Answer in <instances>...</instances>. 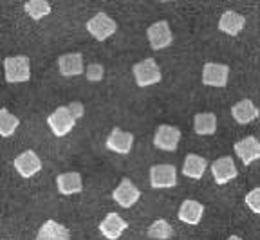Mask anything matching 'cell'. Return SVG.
<instances>
[{
  "instance_id": "30bf717a",
  "label": "cell",
  "mask_w": 260,
  "mask_h": 240,
  "mask_svg": "<svg viewBox=\"0 0 260 240\" xmlns=\"http://www.w3.org/2000/svg\"><path fill=\"white\" fill-rule=\"evenodd\" d=\"M112 199L116 200V204H119L121 208H132L139 199H141V191L130 179H121V183L118 184V188L112 191Z\"/></svg>"
},
{
  "instance_id": "ffe728a7",
  "label": "cell",
  "mask_w": 260,
  "mask_h": 240,
  "mask_svg": "<svg viewBox=\"0 0 260 240\" xmlns=\"http://www.w3.org/2000/svg\"><path fill=\"white\" fill-rule=\"evenodd\" d=\"M71 231L65 226L58 224L56 220H47L44 222L40 229H38L37 240H69Z\"/></svg>"
},
{
  "instance_id": "4316f807",
  "label": "cell",
  "mask_w": 260,
  "mask_h": 240,
  "mask_svg": "<svg viewBox=\"0 0 260 240\" xmlns=\"http://www.w3.org/2000/svg\"><path fill=\"white\" fill-rule=\"evenodd\" d=\"M103 74H105V69H103V65H100V63H90L85 71V76L89 82H102Z\"/></svg>"
},
{
  "instance_id": "d4e9b609",
  "label": "cell",
  "mask_w": 260,
  "mask_h": 240,
  "mask_svg": "<svg viewBox=\"0 0 260 240\" xmlns=\"http://www.w3.org/2000/svg\"><path fill=\"white\" fill-rule=\"evenodd\" d=\"M174 235V228L167 222L165 219H157L150 224L148 228V236L155 240H168L170 236Z\"/></svg>"
},
{
  "instance_id": "7a4b0ae2",
  "label": "cell",
  "mask_w": 260,
  "mask_h": 240,
  "mask_svg": "<svg viewBox=\"0 0 260 240\" xmlns=\"http://www.w3.org/2000/svg\"><path fill=\"white\" fill-rule=\"evenodd\" d=\"M6 80L9 83H24L31 78V63L27 56H9L4 60Z\"/></svg>"
},
{
  "instance_id": "e0dca14e",
  "label": "cell",
  "mask_w": 260,
  "mask_h": 240,
  "mask_svg": "<svg viewBox=\"0 0 260 240\" xmlns=\"http://www.w3.org/2000/svg\"><path fill=\"white\" fill-rule=\"evenodd\" d=\"M232 116L239 125H248V123L258 119L260 110H258V107L251 101V99L246 98V99L237 101L235 105L232 107Z\"/></svg>"
},
{
  "instance_id": "9c48e42d",
  "label": "cell",
  "mask_w": 260,
  "mask_h": 240,
  "mask_svg": "<svg viewBox=\"0 0 260 240\" xmlns=\"http://www.w3.org/2000/svg\"><path fill=\"white\" fill-rule=\"evenodd\" d=\"M230 80V67L226 63L208 61L203 67V85L206 87H226Z\"/></svg>"
},
{
  "instance_id": "603a6c76",
  "label": "cell",
  "mask_w": 260,
  "mask_h": 240,
  "mask_svg": "<svg viewBox=\"0 0 260 240\" xmlns=\"http://www.w3.org/2000/svg\"><path fill=\"white\" fill-rule=\"evenodd\" d=\"M18 125H20V119L13 116L8 109H0V135L2 138H9L15 134Z\"/></svg>"
},
{
  "instance_id": "7c38bea8",
  "label": "cell",
  "mask_w": 260,
  "mask_h": 240,
  "mask_svg": "<svg viewBox=\"0 0 260 240\" xmlns=\"http://www.w3.org/2000/svg\"><path fill=\"white\" fill-rule=\"evenodd\" d=\"M13 164H15V170L18 172L24 179H29V177H32V175L42 170L40 157L32 150H25L24 154H20L13 161Z\"/></svg>"
},
{
  "instance_id": "4fadbf2b",
  "label": "cell",
  "mask_w": 260,
  "mask_h": 240,
  "mask_svg": "<svg viewBox=\"0 0 260 240\" xmlns=\"http://www.w3.org/2000/svg\"><path fill=\"white\" fill-rule=\"evenodd\" d=\"M128 228V222L118 213H109L100 224V231L107 240H118Z\"/></svg>"
},
{
  "instance_id": "cb8c5ba5",
  "label": "cell",
  "mask_w": 260,
  "mask_h": 240,
  "mask_svg": "<svg viewBox=\"0 0 260 240\" xmlns=\"http://www.w3.org/2000/svg\"><path fill=\"white\" fill-rule=\"evenodd\" d=\"M24 9L32 20H40L51 13V4L45 0H29L24 4Z\"/></svg>"
},
{
  "instance_id": "5bb4252c",
  "label": "cell",
  "mask_w": 260,
  "mask_h": 240,
  "mask_svg": "<svg viewBox=\"0 0 260 240\" xmlns=\"http://www.w3.org/2000/svg\"><path fill=\"white\" fill-rule=\"evenodd\" d=\"M132 145H134V135L130 134V132L121 130L118 126L107 138V148L116 152V154H121V155L128 154L132 150Z\"/></svg>"
},
{
  "instance_id": "8fae6325",
  "label": "cell",
  "mask_w": 260,
  "mask_h": 240,
  "mask_svg": "<svg viewBox=\"0 0 260 240\" xmlns=\"http://www.w3.org/2000/svg\"><path fill=\"white\" fill-rule=\"evenodd\" d=\"M233 150H235L237 157L248 166L253 161L260 159V141L255 135H248V138L237 141L235 145H233Z\"/></svg>"
},
{
  "instance_id": "44dd1931",
  "label": "cell",
  "mask_w": 260,
  "mask_h": 240,
  "mask_svg": "<svg viewBox=\"0 0 260 240\" xmlns=\"http://www.w3.org/2000/svg\"><path fill=\"white\" fill-rule=\"evenodd\" d=\"M208 168V161L204 157L197 154H188L186 159H184V164H183V175H186L188 179H201L204 175Z\"/></svg>"
},
{
  "instance_id": "5b68a950",
  "label": "cell",
  "mask_w": 260,
  "mask_h": 240,
  "mask_svg": "<svg viewBox=\"0 0 260 240\" xmlns=\"http://www.w3.org/2000/svg\"><path fill=\"white\" fill-rule=\"evenodd\" d=\"M146 37H148V42H150V47L154 51H161L170 47L172 42H174V35H172L170 24L167 20L155 22L150 27L146 29Z\"/></svg>"
},
{
  "instance_id": "f1b7e54d",
  "label": "cell",
  "mask_w": 260,
  "mask_h": 240,
  "mask_svg": "<svg viewBox=\"0 0 260 240\" xmlns=\"http://www.w3.org/2000/svg\"><path fill=\"white\" fill-rule=\"evenodd\" d=\"M226 240H242V238H240V236H237V235H232L230 238H226Z\"/></svg>"
},
{
  "instance_id": "277c9868",
  "label": "cell",
  "mask_w": 260,
  "mask_h": 240,
  "mask_svg": "<svg viewBox=\"0 0 260 240\" xmlns=\"http://www.w3.org/2000/svg\"><path fill=\"white\" fill-rule=\"evenodd\" d=\"M116 29H118V24L116 20L107 15V13H98L87 22V31L96 38L98 42H103L107 38H110L114 33H116Z\"/></svg>"
},
{
  "instance_id": "ba28073f",
  "label": "cell",
  "mask_w": 260,
  "mask_h": 240,
  "mask_svg": "<svg viewBox=\"0 0 260 240\" xmlns=\"http://www.w3.org/2000/svg\"><path fill=\"white\" fill-rule=\"evenodd\" d=\"M211 175L219 186L222 184H228L230 181H233L239 175V170H237V164L230 155H222V157L215 159L211 163Z\"/></svg>"
},
{
  "instance_id": "8992f818",
  "label": "cell",
  "mask_w": 260,
  "mask_h": 240,
  "mask_svg": "<svg viewBox=\"0 0 260 240\" xmlns=\"http://www.w3.org/2000/svg\"><path fill=\"white\" fill-rule=\"evenodd\" d=\"M177 184V170L174 164H155L150 168V186L155 190L174 188Z\"/></svg>"
},
{
  "instance_id": "2e32d148",
  "label": "cell",
  "mask_w": 260,
  "mask_h": 240,
  "mask_svg": "<svg viewBox=\"0 0 260 240\" xmlns=\"http://www.w3.org/2000/svg\"><path fill=\"white\" fill-rule=\"evenodd\" d=\"M58 71H60V74L65 78L80 76V74L85 73V67H83V56H81L80 53L63 54V56L58 58Z\"/></svg>"
},
{
  "instance_id": "ac0fdd59",
  "label": "cell",
  "mask_w": 260,
  "mask_h": 240,
  "mask_svg": "<svg viewBox=\"0 0 260 240\" xmlns=\"http://www.w3.org/2000/svg\"><path fill=\"white\" fill-rule=\"evenodd\" d=\"M56 186L61 195H74L83 190V181L78 172H65L56 177Z\"/></svg>"
},
{
  "instance_id": "6da1fadb",
  "label": "cell",
  "mask_w": 260,
  "mask_h": 240,
  "mask_svg": "<svg viewBox=\"0 0 260 240\" xmlns=\"http://www.w3.org/2000/svg\"><path fill=\"white\" fill-rule=\"evenodd\" d=\"M132 73H134V80L139 87H150L161 82V69H159L157 61L154 58L138 61L132 67Z\"/></svg>"
},
{
  "instance_id": "d6986e66",
  "label": "cell",
  "mask_w": 260,
  "mask_h": 240,
  "mask_svg": "<svg viewBox=\"0 0 260 240\" xmlns=\"http://www.w3.org/2000/svg\"><path fill=\"white\" fill-rule=\"evenodd\" d=\"M244 27H246V18L237 11H226L219 18V29L230 37H237Z\"/></svg>"
},
{
  "instance_id": "9a60e30c",
  "label": "cell",
  "mask_w": 260,
  "mask_h": 240,
  "mask_svg": "<svg viewBox=\"0 0 260 240\" xmlns=\"http://www.w3.org/2000/svg\"><path fill=\"white\" fill-rule=\"evenodd\" d=\"M203 215H204V206L199 200L186 199L179 206V213H177L179 220L188 224V226H197L203 220Z\"/></svg>"
},
{
  "instance_id": "3957f363",
  "label": "cell",
  "mask_w": 260,
  "mask_h": 240,
  "mask_svg": "<svg viewBox=\"0 0 260 240\" xmlns=\"http://www.w3.org/2000/svg\"><path fill=\"white\" fill-rule=\"evenodd\" d=\"M47 125L56 138H63V135H67L74 128L76 118L71 114L69 107H58L53 114L47 118Z\"/></svg>"
},
{
  "instance_id": "52a82bcc",
  "label": "cell",
  "mask_w": 260,
  "mask_h": 240,
  "mask_svg": "<svg viewBox=\"0 0 260 240\" xmlns=\"http://www.w3.org/2000/svg\"><path fill=\"white\" fill-rule=\"evenodd\" d=\"M179 143H181V130L177 126L172 125H161L157 126L154 135V147L165 152H174L177 150Z\"/></svg>"
},
{
  "instance_id": "7402d4cb",
  "label": "cell",
  "mask_w": 260,
  "mask_h": 240,
  "mask_svg": "<svg viewBox=\"0 0 260 240\" xmlns=\"http://www.w3.org/2000/svg\"><path fill=\"white\" fill-rule=\"evenodd\" d=\"M193 130L199 135H213L217 132V116L213 112H199L193 118Z\"/></svg>"
},
{
  "instance_id": "83f0119b",
  "label": "cell",
  "mask_w": 260,
  "mask_h": 240,
  "mask_svg": "<svg viewBox=\"0 0 260 240\" xmlns=\"http://www.w3.org/2000/svg\"><path fill=\"white\" fill-rule=\"evenodd\" d=\"M69 110H71V114H73L76 119H80L81 116L85 114V107L81 105L80 101H74V103H71V105H69Z\"/></svg>"
},
{
  "instance_id": "484cf974",
  "label": "cell",
  "mask_w": 260,
  "mask_h": 240,
  "mask_svg": "<svg viewBox=\"0 0 260 240\" xmlns=\"http://www.w3.org/2000/svg\"><path fill=\"white\" fill-rule=\"evenodd\" d=\"M244 202L253 213H260V188H253L249 193H246Z\"/></svg>"
}]
</instances>
